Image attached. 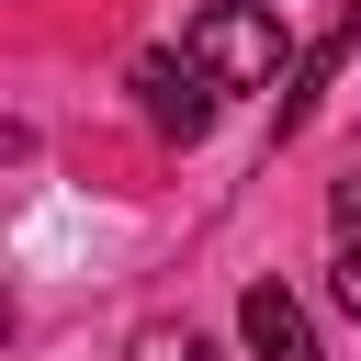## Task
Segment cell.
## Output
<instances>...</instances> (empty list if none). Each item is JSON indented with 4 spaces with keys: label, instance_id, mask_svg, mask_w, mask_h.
I'll use <instances>...</instances> for the list:
<instances>
[{
    "label": "cell",
    "instance_id": "obj_6",
    "mask_svg": "<svg viewBox=\"0 0 361 361\" xmlns=\"http://www.w3.org/2000/svg\"><path fill=\"white\" fill-rule=\"evenodd\" d=\"M327 226H338V237H361V169H350V180L327 192Z\"/></svg>",
    "mask_w": 361,
    "mask_h": 361
},
{
    "label": "cell",
    "instance_id": "obj_4",
    "mask_svg": "<svg viewBox=\"0 0 361 361\" xmlns=\"http://www.w3.org/2000/svg\"><path fill=\"white\" fill-rule=\"evenodd\" d=\"M135 361H214V338H203V327H169V316H158V327H135Z\"/></svg>",
    "mask_w": 361,
    "mask_h": 361
},
{
    "label": "cell",
    "instance_id": "obj_1",
    "mask_svg": "<svg viewBox=\"0 0 361 361\" xmlns=\"http://www.w3.org/2000/svg\"><path fill=\"white\" fill-rule=\"evenodd\" d=\"M180 45L203 56L214 90H293V34H282L271 0H214V11H192Z\"/></svg>",
    "mask_w": 361,
    "mask_h": 361
},
{
    "label": "cell",
    "instance_id": "obj_5",
    "mask_svg": "<svg viewBox=\"0 0 361 361\" xmlns=\"http://www.w3.org/2000/svg\"><path fill=\"white\" fill-rule=\"evenodd\" d=\"M327 305L361 316V237H338V259H327Z\"/></svg>",
    "mask_w": 361,
    "mask_h": 361
},
{
    "label": "cell",
    "instance_id": "obj_3",
    "mask_svg": "<svg viewBox=\"0 0 361 361\" xmlns=\"http://www.w3.org/2000/svg\"><path fill=\"white\" fill-rule=\"evenodd\" d=\"M237 338H248L259 361H327V350H316V316H305L282 282H248V293H237Z\"/></svg>",
    "mask_w": 361,
    "mask_h": 361
},
{
    "label": "cell",
    "instance_id": "obj_2",
    "mask_svg": "<svg viewBox=\"0 0 361 361\" xmlns=\"http://www.w3.org/2000/svg\"><path fill=\"white\" fill-rule=\"evenodd\" d=\"M124 90H135V113H147L158 147H203V124H214V102H226L192 45H147V56L124 68Z\"/></svg>",
    "mask_w": 361,
    "mask_h": 361
}]
</instances>
